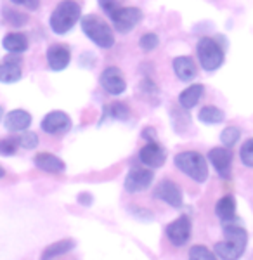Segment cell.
I'll list each match as a JSON object with an SVG mask.
<instances>
[{"instance_id":"cell-2","label":"cell","mask_w":253,"mask_h":260,"mask_svg":"<svg viewBox=\"0 0 253 260\" xmlns=\"http://www.w3.org/2000/svg\"><path fill=\"white\" fill-rule=\"evenodd\" d=\"M82 19V9L75 0H62L50 14V28L56 35H66Z\"/></svg>"},{"instance_id":"cell-18","label":"cell","mask_w":253,"mask_h":260,"mask_svg":"<svg viewBox=\"0 0 253 260\" xmlns=\"http://www.w3.org/2000/svg\"><path fill=\"white\" fill-rule=\"evenodd\" d=\"M205 87L201 83H193L187 89L182 90L179 94V104L184 108V110H193L198 103H200L201 95H203Z\"/></svg>"},{"instance_id":"cell-35","label":"cell","mask_w":253,"mask_h":260,"mask_svg":"<svg viewBox=\"0 0 253 260\" xmlns=\"http://www.w3.org/2000/svg\"><path fill=\"white\" fill-rule=\"evenodd\" d=\"M142 137H144V139H147L149 142H153V141L156 139V132H154V128L147 127V128L144 130V134H142Z\"/></svg>"},{"instance_id":"cell-6","label":"cell","mask_w":253,"mask_h":260,"mask_svg":"<svg viewBox=\"0 0 253 260\" xmlns=\"http://www.w3.org/2000/svg\"><path fill=\"white\" fill-rule=\"evenodd\" d=\"M109 19L113 21V26L120 33H130L134 28L141 23L142 12L137 7H118L109 14Z\"/></svg>"},{"instance_id":"cell-4","label":"cell","mask_w":253,"mask_h":260,"mask_svg":"<svg viewBox=\"0 0 253 260\" xmlns=\"http://www.w3.org/2000/svg\"><path fill=\"white\" fill-rule=\"evenodd\" d=\"M82 31L101 49H109L115 45V35L109 24L94 14H87L82 18Z\"/></svg>"},{"instance_id":"cell-3","label":"cell","mask_w":253,"mask_h":260,"mask_svg":"<svg viewBox=\"0 0 253 260\" xmlns=\"http://www.w3.org/2000/svg\"><path fill=\"white\" fill-rule=\"evenodd\" d=\"M174 163L182 174L196 182H205L208 179V165H206L205 156L198 151H182V153L175 154Z\"/></svg>"},{"instance_id":"cell-32","label":"cell","mask_w":253,"mask_h":260,"mask_svg":"<svg viewBox=\"0 0 253 260\" xmlns=\"http://www.w3.org/2000/svg\"><path fill=\"white\" fill-rule=\"evenodd\" d=\"M98 2H99L101 9L106 12L108 16L111 14L113 11H116L118 7H120V6H118V0H98Z\"/></svg>"},{"instance_id":"cell-17","label":"cell","mask_w":253,"mask_h":260,"mask_svg":"<svg viewBox=\"0 0 253 260\" xmlns=\"http://www.w3.org/2000/svg\"><path fill=\"white\" fill-rule=\"evenodd\" d=\"M174 71L177 75V78L182 82H191L193 78L198 75L195 59L189 56H179L174 59Z\"/></svg>"},{"instance_id":"cell-7","label":"cell","mask_w":253,"mask_h":260,"mask_svg":"<svg viewBox=\"0 0 253 260\" xmlns=\"http://www.w3.org/2000/svg\"><path fill=\"white\" fill-rule=\"evenodd\" d=\"M40 127L45 134L57 136V134H65L71 128V118L65 111H59V110L50 111L44 116Z\"/></svg>"},{"instance_id":"cell-28","label":"cell","mask_w":253,"mask_h":260,"mask_svg":"<svg viewBox=\"0 0 253 260\" xmlns=\"http://www.w3.org/2000/svg\"><path fill=\"white\" fill-rule=\"evenodd\" d=\"M239 158H241L244 167L253 169V139H248L246 142H243L241 149H239Z\"/></svg>"},{"instance_id":"cell-30","label":"cell","mask_w":253,"mask_h":260,"mask_svg":"<svg viewBox=\"0 0 253 260\" xmlns=\"http://www.w3.org/2000/svg\"><path fill=\"white\" fill-rule=\"evenodd\" d=\"M109 113H111V116L115 120H126L129 118V115H130V110L126 108V104L123 103H115V104H111V108H109Z\"/></svg>"},{"instance_id":"cell-12","label":"cell","mask_w":253,"mask_h":260,"mask_svg":"<svg viewBox=\"0 0 253 260\" xmlns=\"http://www.w3.org/2000/svg\"><path fill=\"white\" fill-rule=\"evenodd\" d=\"M139 160L144 163L146 167H149V169H160L165 163L167 154L165 149L153 141V142H147L144 148L139 151Z\"/></svg>"},{"instance_id":"cell-14","label":"cell","mask_w":253,"mask_h":260,"mask_svg":"<svg viewBox=\"0 0 253 260\" xmlns=\"http://www.w3.org/2000/svg\"><path fill=\"white\" fill-rule=\"evenodd\" d=\"M71 52L66 45L62 44H52L47 49V62L49 68L52 71H62L70 64Z\"/></svg>"},{"instance_id":"cell-13","label":"cell","mask_w":253,"mask_h":260,"mask_svg":"<svg viewBox=\"0 0 253 260\" xmlns=\"http://www.w3.org/2000/svg\"><path fill=\"white\" fill-rule=\"evenodd\" d=\"M208 160L213 165V169L218 172L222 177H229L231 163H233V153L229 148H213L208 153Z\"/></svg>"},{"instance_id":"cell-20","label":"cell","mask_w":253,"mask_h":260,"mask_svg":"<svg viewBox=\"0 0 253 260\" xmlns=\"http://www.w3.org/2000/svg\"><path fill=\"white\" fill-rule=\"evenodd\" d=\"M2 45L7 52L21 54L28 49V39L23 35V33H9V35L4 37Z\"/></svg>"},{"instance_id":"cell-11","label":"cell","mask_w":253,"mask_h":260,"mask_svg":"<svg viewBox=\"0 0 253 260\" xmlns=\"http://www.w3.org/2000/svg\"><path fill=\"white\" fill-rule=\"evenodd\" d=\"M154 175L151 170L147 169H141V167H136L126 174L125 177V189L129 192H139L144 191L151 186Z\"/></svg>"},{"instance_id":"cell-23","label":"cell","mask_w":253,"mask_h":260,"mask_svg":"<svg viewBox=\"0 0 253 260\" xmlns=\"http://www.w3.org/2000/svg\"><path fill=\"white\" fill-rule=\"evenodd\" d=\"M21 80V68L19 64L4 61L0 64V82L2 83H16Z\"/></svg>"},{"instance_id":"cell-16","label":"cell","mask_w":253,"mask_h":260,"mask_svg":"<svg viewBox=\"0 0 253 260\" xmlns=\"http://www.w3.org/2000/svg\"><path fill=\"white\" fill-rule=\"evenodd\" d=\"M33 161H35L37 169L49 172V174H62L66 170L65 161L52 153H39Z\"/></svg>"},{"instance_id":"cell-5","label":"cell","mask_w":253,"mask_h":260,"mask_svg":"<svg viewBox=\"0 0 253 260\" xmlns=\"http://www.w3.org/2000/svg\"><path fill=\"white\" fill-rule=\"evenodd\" d=\"M198 61L205 71H215L224 64V50L210 37H203L198 42Z\"/></svg>"},{"instance_id":"cell-31","label":"cell","mask_w":253,"mask_h":260,"mask_svg":"<svg viewBox=\"0 0 253 260\" xmlns=\"http://www.w3.org/2000/svg\"><path fill=\"white\" fill-rule=\"evenodd\" d=\"M18 141L16 139H2L0 141V154L2 156H12L18 149Z\"/></svg>"},{"instance_id":"cell-24","label":"cell","mask_w":253,"mask_h":260,"mask_svg":"<svg viewBox=\"0 0 253 260\" xmlns=\"http://www.w3.org/2000/svg\"><path fill=\"white\" fill-rule=\"evenodd\" d=\"M2 14H4V19L9 24H12V26H24V24L28 23L26 14H23V12H19V11H14V9H9V7H6V9L2 11Z\"/></svg>"},{"instance_id":"cell-36","label":"cell","mask_w":253,"mask_h":260,"mask_svg":"<svg viewBox=\"0 0 253 260\" xmlns=\"http://www.w3.org/2000/svg\"><path fill=\"white\" fill-rule=\"evenodd\" d=\"M4 175H6V170H4V169H2V167H0V179H2V177H4Z\"/></svg>"},{"instance_id":"cell-21","label":"cell","mask_w":253,"mask_h":260,"mask_svg":"<svg viewBox=\"0 0 253 260\" xmlns=\"http://www.w3.org/2000/svg\"><path fill=\"white\" fill-rule=\"evenodd\" d=\"M75 248V241L73 240H61L57 243H52L49 245L47 248L44 250L42 253V260H52V258H57L59 255H65L68 253Z\"/></svg>"},{"instance_id":"cell-27","label":"cell","mask_w":253,"mask_h":260,"mask_svg":"<svg viewBox=\"0 0 253 260\" xmlns=\"http://www.w3.org/2000/svg\"><path fill=\"white\" fill-rule=\"evenodd\" d=\"M18 144L24 149H35L39 146V136L35 132H29V130H23V134L18 139Z\"/></svg>"},{"instance_id":"cell-22","label":"cell","mask_w":253,"mask_h":260,"mask_svg":"<svg viewBox=\"0 0 253 260\" xmlns=\"http://www.w3.org/2000/svg\"><path fill=\"white\" fill-rule=\"evenodd\" d=\"M226 118L224 111L217 106H205L201 108L200 113H198V120L205 125H217V123H222Z\"/></svg>"},{"instance_id":"cell-9","label":"cell","mask_w":253,"mask_h":260,"mask_svg":"<svg viewBox=\"0 0 253 260\" xmlns=\"http://www.w3.org/2000/svg\"><path fill=\"white\" fill-rule=\"evenodd\" d=\"M167 238L174 246H184L187 243L189 236H191V220L189 217H179L174 222L167 225Z\"/></svg>"},{"instance_id":"cell-25","label":"cell","mask_w":253,"mask_h":260,"mask_svg":"<svg viewBox=\"0 0 253 260\" xmlns=\"http://www.w3.org/2000/svg\"><path fill=\"white\" fill-rule=\"evenodd\" d=\"M189 260H218L215 251H210L203 245H195L189 250Z\"/></svg>"},{"instance_id":"cell-1","label":"cell","mask_w":253,"mask_h":260,"mask_svg":"<svg viewBox=\"0 0 253 260\" xmlns=\"http://www.w3.org/2000/svg\"><path fill=\"white\" fill-rule=\"evenodd\" d=\"M226 240L215 245V255L220 260H238L246 250L248 234L241 225L227 224L224 225Z\"/></svg>"},{"instance_id":"cell-29","label":"cell","mask_w":253,"mask_h":260,"mask_svg":"<svg viewBox=\"0 0 253 260\" xmlns=\"http://www.w3.org/2000/svg\"><path fill=\"white\" fill-rule=\"evenodd\" d=\"M158 44H160V39H158V35H154V33H146V35H142L141 40H139L141 49L146 50V52L154 50L156 47H158Z\"/></svg>"},{"instance_id":"cell-26","label":"cell","mask_w":253,"mask_h":260,"mask_svg":"<svg viewBox=\"0 0 253 260\" xmlns=\"http://www.w3.org/2000/svg\"><path fill=\"white\" fill-rule=\"evenodd\" d=\"M239 137H241V130L238 127H227L222 130V134H220V141L226 148H233L236 142L239 141Z\"/></svg>"},{"instance_id":"cell-15","label":"cell","mask_w":253,"mask_h":260,"mask_svg":"<svg viewBox=\"0 0 253 260\" xmlns=\"http://www.w3.org/2000/svg\"><path fill=\"white\" fill-rule=\"evenodd\" d=\"M31 125V115L24 110H14L4 118V127L9 132H23Z\"/></svg>"},{"instance_id":"cell-34","label":"cell","mask_w":253,"mask_h":260,"mask_svg":"<svg viewBox=\"0 0 253 260\" xmlns=\"http://www.w3.org/2000/svg\"><path fill=\"white\" fill-rule=\"evenodd\" d=\"M78 203L85 205V207H90V205H92V194H90V192H80V194H78Z\"/></svg>"},{"instance_id":"cell-19","label":"cell","mask_w":253,"mask_h":260,"mask_svg":"<svg viewBox=\"0 0 253 260\" xmlns=\"http://www.w3.org/2000/svg\"><path fill=\"white\" fill-rule=\"evenodd\" d=\"M215 213L222 222H231L236 217V200L234 196L227 194L220 198L215 205Z\"/></svg>"},{"instance_id":"cell-10","label":"cell","mask_w":253,"mask_h":260,"mask_svg":"<svg viewBox=\"0 0 253 260\" xmlns=\"http://www.w3.org/2000/svg\"><path fill=\"white\" fill-rule=\"evenodd\" d=\"M101 87L104 89V92L111 95H120L126 90V82L121 75V71L111 66V68H106L101 73Z\"/></svg>"},{"instance_id":"cell-37","label":"cell","mask_w":253,"mask_h":260,"mask_svg":"<svg viewBox=\"0 0 253 260\" xmlns=\"http://www.w3.org/2000/svg\"><path fill=\"white\" fill-rule=\"evenodd\" d=\"M2 118H4V108L0 106V121H2Z\"/></svg>"},{"instance_id":"cell-33","label":"cell","mask_w":253,"mask_h":260,"mask_svg":"<svg viewBox=\"0 0 253 260\" xmlns=\"http://www.w3.org/2000/svg\"><path fill=\"white\" fill-rule=\"evenodd\" d=\"M11 2H12V4H16V6L28 7L29 11L39 9V6H40V0H11Z\"/></svg>"},{"instance_id":"cell-8","label":"cell","mask_w":253,"mask_h":260,"mask_svg":"<svg viewBox=\"0 0 253 260\" xmlns=\"http://www.w3.org/2000/svg\"><path fill=\"white\" fill-rule=\"evenodd\" d=\"M154 198L165 201V203H168L170 207H174V208H180V207H182V203H184L180 187L177 186L174 180H168V179L162 180V182L154 187Z\"/></svg>"}]
</instances>
